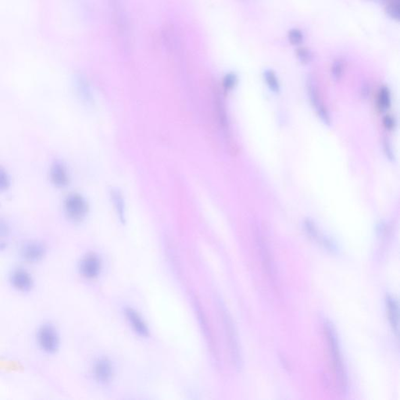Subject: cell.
Wrapping results in <instances>:
<instances>
[{"label": "cell", "mask_w": 400, "mask_h": 400, "mask_svg": "<svg viewBox=\"0 0 400 400\" xmlns=\"http://www.w3.org/2000/svg\"><path fill=\"white\" fill-rule=\"evenodd\" d=\"M386 13L393 20H399V0H392L391 2H389L387 7H386Z\"/></svg>", "instance_id": "2e32d148"}, {"label": "cell", "mask_w": 400, "mask_h": 400, "mask_svg": "<svg viewBox=\"0 0 400 400\" xmlns=\"http://www.w3.org/2000/svg\"><path fill=\"white\" fill-rule=\"evenodd\" d=\"M64 207L67 217L76 222L82 221L88 214V203L82 196L75 193L67 196Z\"/></svg>", "instance_id": "3957f363"}, {"label": "cell", "mask_w": 400, "mask_h": 400, "mask_svg": "<svg viewBox=\"0 0 400 400\" xmlns=\"http://www.w3.org/2000/svg\"><path fill=\"white\" fill-rule=\"evenodd\" d=\"M308 88L310 98H311V102H312L314 106H315L319 117L325 124H329V125L330 124V118H329V113H328L325 106L320 102V98L318 97V94H317V89H316L315 86H314L312 82L309 84Z\"/></svg>", "instance_id": "30bf717a"}, {"label": "cell", "mask_w": 400, "mask_h": 400, "mask_svg": "<svg viewBox=\"0 0 400 400\" xmlns=\"http://www.w3.org/2000/svg\"><path fill=\"white\" fill-rule=\"evenodd\" d=\"M384 147L385 151H386V154L387 155L388 158L390 159V160H392V159H393V154H392V149H391L390 146H389V144L387 140H386L384 142Z\"/></svg>", "instance_id": "603a6c76"}, {"label": "cell", "mask_w": 400, "mask_h": 400, "mask_svg": "<svg viewBox=\"0 0 400 400\" xmlns=\"http://www.w3.org/2000/svg\"><path fill=\"white\" fill-rule=\"evenodd\" d=\"M378 103L380 109L383 110H386L390 105V93L386 87H383L379 92Z\"/></svg>", "instance_id": "ac0fdd59"}, {"label": "cell", "mask_w": 400, "mask_h": 400, "mask_svg": "<svg viewBox=\"0 0 400 400\" xmlns=\"http://www.w3.org/2000/svg\"><path fill=\"white\" fill-rule=\"evenodd\" d=\"M112 199H113V203H115V207L117 208L118 214H119L121 220L124 221V201H123L122 196H121L120 192L115 190V191L111 193Z\"/></svg>", "instance_id": "9a60e30c"}, {"label": "cell", "mask_w": 400, "mask_h": 400, "mask_svg": "<svg viewBox=\"0 0 400 400\" xmlns=\"http://www.w3.org/2000/svg\"><path fill=\"white\" fill-rule=\"evenodd\" d=\"M125 314L134 330H136V332L142 336H147L149 330L139 314L131 308L127 309L125 311Z\"/></svg>", "instance_id": "9c48e42d"}, {"label": "cell", "mask_w": 400, "mask_h": 400, "mask_svg": "<svg viewBox=\"0 0 400 400\" xmlns=\"http://www.w3.org/2000/svg\"><path fill=\"white\" fill-rule=\"evenodd\" d=\"M94 375L100 383H106L111 379L113 375V367L108 359H101L94 365Z\"/></svg>", "instance_id": "52a82bcc"}, {"label": "cell", "mask_w": 400, "mask_h": 400, "mask_svg": "<svg viewBox=\"0 0 400 400\" xmlns=\"http://www.w3.org/2000/svg\"><path fill=\"white\" fill-rule=\"evenodd\" d=\"M237 82V77L233 73L227 74L223 80V85L226 90H231L235 86Z\"/></svg>", "instance_id": "ffe728a7"}, {"label": "cell", "mask_w": 400, "mask_h": 400, "mask_svg": "<svg viewBox=\"0 0 400 400\" xmlns=\"http://www.w3.org/2000/svg\"><path fill=\"white\" fill-rule=\"evenodd\" d=\"M51 179L52 183L56 186L60 188L67 186L69 182L68 175L62 163L56 162L52 165L51 169Z\"/></svg>", "instance_id": "ba28073f"}, {"label": "cell", "mask_w": 400, "mask_h": 400, "mask_svg": "<svg viewBox=\"0 0 400 400\" xmlns=\"http://www.w3.org/2000/svg\"><path fill=\"white\" fill-rule=\"evenodd\" d=\"M10 186V178L7 172L0 167V191H5Z\"/></svg>", "instance_id": "44dd1931"}, {"label": "cell", "mask_w": 400, "mask_h": 400, "mask_svg": "<svg viewBox=\"0 0 400 400\" xmlns=\"http://www.w3.org/2000/svg\"><path fill=\"white\" fill-rule=\"evenodd\" d=\"M288 40L293 46H299L302 44L304 40V35L301 30L298 28H293L288 32Z\"/></svg>", "instance_id": "5bb4252c"}, {"label": "cell", "mask_w": 400, "mask_h": 400, "mask_svg": "<svg viewBox=\"0 0 400 400\" xmlns=\"http://www.w3.org/2000/svg\"><path fill=\"white\" fill-rule=\"evenodd\" d=\"M386 307H387L389 321L394 332L398 335V306L395 298L392 296H386Z\"/></svg>", "instance_id": "7c38bea8"}, {"label": "cell", "mask_w": 400, "mask_h": 400, "mask_svg": "<svg viewBox=\"0 0 400 400\" xmlns=\"http://www.w3.org/2000/svg\"><path fill=\"white\" fill-rule=\"evenodd\" d=\"M11 285L21 293H28L32 289L34 281L28 271L24 269L13 270L10 275Z\"/></svg>", "instance_id": "5b68a950"}, {"label": "cell", "mask_w": 400, "mask_h": 400, "mask_svg": "<svg viewBox=\"0 0 400 400\" xmlns=\"http://www.w3.org/2000/svg\"><path fill=\"white\" fill-rule=\"evenodd\" d=\"M264 79L266 85L274 92H278L280 90L279 82L275 72L271 70H266L264 72Z\"/></svg>", "instance_id": "4fadbf2b"}, {"label": "cell", "mask_w": 400, "mask_h": 400, "mask_svg": "<svg viewBox=\"0 0 400 400\" xmlns=\"http://www.w3.org/2000/svg\"><path fill=\"white\" fill-rule=\"evenodd\" d=\"M101 261L97 256L89 254L81 261L79 270L82 276L88 279L95 278L100 274Z\"/></svg>", "instance_id": "8992f818"}, {"label": "cell", "mask_w": 400, "mask_h": 400, "mask_svg": "<svg viewBox=\"0 0 400 400\" xmlns=\"http://www.w3.org/2000/svg\"><path fill=\"white\" fill-rule=\"evenodd\" d=\"M325 331L327 338L329 341V349H330L331 355L333 359L334 367H335L338 383H339L341 389L344 391L347 387V374L345 372L344 367H343L338 342L337 341L336 334H335V329L330 322H325Z\"/></svg>", "instance_id": "6da1fadb"}, {"label": "cell", "mask_w": 400, "mask_h": 400, "mask_svg": "<svg viewBox=\"0 0 400 400\" xmlns=\"http://www.w3.org/2000/svg\"><path fill=\"white\" fill-rule=\"evenodd\" d=\"M304 227H305L306 231H307L308 235L313 239L317 240V242H320L325 248L331 250V251H333L335 250L334 244L331 242L329 239H326V238L323 237V235H320V232H318L317 227H316L315 224H314L312 221L308 219L304 221Z\"/></svg>", "instance_id": "8fae6325"}, {"label": "cell", "mask_w": 400, "mask_h": 400, "mask_svg": "<svg viewBox=\"0 0 400 400\" xmlns=\"http://www.w3.org/2000/svg\"><path fill=\"white\" fill-rule=\"evenodd\" d=\"M296 58L302 64H308L312 59V54L307 48L299 47L296 49Z\"/></svg>", "instance_id": "d6986e66"}, {"label": "cell", "mask_w": 400, "mask_h": 400, "mask_svg": "<svg viewBox=\"0 0 400 400\" xmlns=\"http://www.w3.org/2000/svg\"><path fill=\"white\" fill-rule=\"evenodd\" d=\"M37 341L40 349L47 354H54L59 348L60 336L51 323H44L40 327L37 332Z\"/></svg>", "instance_id": "7a4b0ae2"}, {"label": "cell", "mask_w": 400, "mask_h": 400, "mask_svg": "<svg viewBox=\"0 0 400 400\" xmlns=\"http://www.w3.org/2000/svg\"><path fill=\"white\" fill-rule=\"evenodd\" d=\"M384 124L386 128H389V129H392L394 126L393 119L391 117H386L384 119Z\"/></svg>", "instance_id": "cb8c5ba5"}, {"label": "cell", "mask_w": 400, "mask_h": 400, "mask_svg": "<svg viewBox=\"0 0 400 400\" xmlns=\"http://www.w3.org/2000/svg\"><path fill=\"white\" fill-rule=\"evenodd\" d=\"M332 75L335 81H338L341 79L344 70V62L342 60L336 59L334 61L332 66Z\"/></svg>", "instance_id": "e0dca14e"}, {"label": "cell", "mask_w": 400, "mask_h": 400, "mask_svg": "<svg viewBox=\"0 0 400 400\" xmlns=\"http://www.w3.org/2000/svg\"><path fill=\"white\" fill-rule=\"evenodd\" d=\"M46 247L39 242H29L21 249V257L27 263H37L46 256Z\"/></svg>", "instance_id": "277c9868"}, {"label": "cell", "mask_w": 400, "mask_h": 400, "mask_svg": "<svg viewBox=\"0 0 400 400\" xmlns=\"http://www.w3.org/2000/svg\"><path fill=\"white\" fill-rule=\"evenodd\" d=\"M9 226L4 221H0V239L6 237L9 234Z\"/></svg>", "instance_id": "7402d4cb"}]
</instances>
